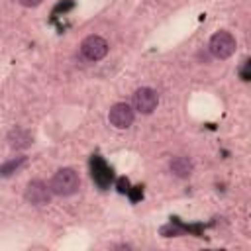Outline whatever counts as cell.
<instances>
[{"label": "cell", "mask_w": 251, "mask_h": 251, "mask_svg": "<svg viewBox=\"0 0 251 251\" xmlns=\"http://www.w3.org/2000/svg\"><path fill=\"white\" fill-rule=\"evenodd\" d=\"M49 184H51V190L55 196H73L80 188V178L75 169L63 167L51 176Z\"/></svg>", "instance_id": "obj_1"}, {"label": "cell", "mask_w": 251, "mask_h": 251, "mask_svg": "<svg viewBox=\"0 0 251 251\" xmlns=\"http://www.w3.org/2000/svg\"><path fill=\"white\" fill-rule=\"evenodd\" d=\"M208 51L212 53V57L216 59H227L233 55L235 51V37L229 31H216L210 37L208 43Z\"/></svg>", "instance_id": "obj_2"}, {"label": "cell", "mask_w": 251, "mask_h": 251, "mask_svg": "<svg viewBox=\"0 0 251 251\" xmlns=\"http://www.w3.org/2000/svg\"><path fill=\"white\" fill-rule=\"evenodd\" d=\"M25 200L33 206H45L51 202V196H53V190H51V184H45L43 180L35 178V180H29L27 186H25Z\"/></svg>", "instance_id": "obj_3"}, {"label": "cell", "mask_w": 251, "mask_h": 251, "mask_svg": "<svg viewBox=\"0 0 251 251\" xmlns=\"http://www.w3.org/2000/svg\"><path fill=\"white\" fill-rule=\"evenodd\" d=\"M80 53L88 61H100L108 55V41L100 35H88L80 43Z\"/></svg>", "instance_id": "obj_4"}, {"label": "cell", "mask_w": 251, "mask_h": 251, "mask_svg": "<svg viewBox=\"0 0 251 251\" xmlns=\"http://www.w3.org/2000/svg\"><path fill=\"white\" fill-rule=\"evenodd\" d=\"M131 102H133V110L135 112H139V114H151L157 108V104H159V94H157V90H153L149 86H141V88L135 90Z\"/></svg>", "instance_id": "obj_5"}, {"label": "cell", "mask_w": 251, "mask_h": 251, "mask_svg": "<svg viewBox=\"0 0 251 251\" xmlns=\"http://www.w3.org/2000/svg\"><path fill=\"white\" fill-rule=\"evenodd\" d=\"M133 118H135V110H133L129 104H126V102L114 104V106L110 108V112H108V122H110L114 127H118V129L129 127V126L133 124Z\"/></svg>", "instance_id": "obj_6"}, {"label": "cell", "mask_w": 251, "mask_h": 251, "mask_svg": "<svg viewBox=\"0 0 251 251\" xmlns=\"http://www.w3.org/2000/svg\"><path fill=\"white\" fill-rule=\"evenodd\" d=\"M6 141H8V147H10V149L22 151V149H27V147L33 143V135H31V131H27V129H24V127H14V129L8 133Z\"/></svg>", "instance_id": "obj_7"}, {"label": "cell", "mask_w": 251, "mask_h": 251, "mask_svg": "<svg viewBox=\"0 0 251 251\" xmlns=\"http://www.w3.org/2000/svg\"><path fill=\"white\" fill-rule=\"evenodd\" d=\"M169 171H171L175 176H178V178H186V176L192 175L194 165H192V161H190L188 157L178 155V157H173V159H171V163H169Z\"/></svg>", "instance_id": "obj_8"}, {"label": "cell", "mask_w": 251, "mask_h": 251, "mask_svg": "<svg viewBox=\"0 0 251 251\" xmlns=\"http://www.w3.org/2000/svg\"><path fill=\"white\" fill-rule=\"evenodd\" d=\"M24 165H25V157H24V155H16V157L8 159V161L2 165L0 175H2L4 178H8V176H12L14 173H18V171H20Z\"/></svg>", "instance_id": "obj_9"}, {"label": "cell", "mask_w": 251, "mask_h": 251, "mask_svg": "<svg viewBox=\"0 0 251 251\" xmlns=\"http://www.w3.org/2000/svg\"><path fill=\"white\" fill-rule=\"evenodd\" d=\"M239 76H241L243 80H251V59H247V61L241 63V67H239Z\"/></svg>", "instance_id": "obj_10"}, {"label": "cell", "mask_w": 251, "mask_h": 251, "mask_svg": "<svg viewBox=\"0 0 251 251\" xmlns=\"http://www.w3.org/2000/svg\"><path fill=\"white\" fill-rule=\"evenodd\" d=\"M43 0H18V4H22V6H25V8H35V6H39Z\"/></svg>", "instance_id": "obj_11"}]
</instances>
